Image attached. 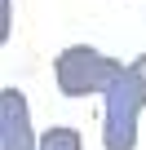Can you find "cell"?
Here are the masks:
<instances>
[{"label": "cell", "instance_id": "obj_2", "mask_svg": "<svg viewBox=\"0 0 146 150\" xmlns=\"http://www.w3.org/2000/svg\"><path fill=\"white\" fill-rule=\"evenodd\" d=\"M120 66H124V62L98 53L93 44H71V49H62L58 62H53V80H58V88H62L66 97H102L106 84L120 75Z\"/></svg>", "mask_w": 146, "mask_h": 150}, {"label": "cell", "instance_id": "obj_4", "mask_svg": "<svg viewBox=\"0 0 146 150\" xmlns=\"http://www.w3.org/2000/svg\"><path fill=\"white\" fill-rule=\"evenodd\" d=\"M40 150H84V141H80V132H75V128L58 124V128H49V132L40 137Z\"/></svg>", "mask_w": 146, "mask_h": 150}, {"label": "cell", "instance_id": "obj_1", "mask_svg": "<svg viewBox=\"0 0 146 150\" xmlns=\"http://www.w3.org/2000/svg\"><path fill=\"white\" fill-rule=\"evenodd\" d=\"M146 110V53H137L102 93V150L137 146V115Z\"/></svg>", "mask_w": 146, "mask_h": 150}, {"label": "cell", "instance_id": "obj_3", "mask_svg": "<svg viewBox=\"0 0 146 150\" xmlns=\"http://www.w3.org/2000/svg\"><path fill=\"white\" fill-rule=\"evenodd\" d=\"M0 150H40L31 132V110L18 88H0Z\"/></svg>", "mask_w": 146, "mask_h": 150}]
</instances>
